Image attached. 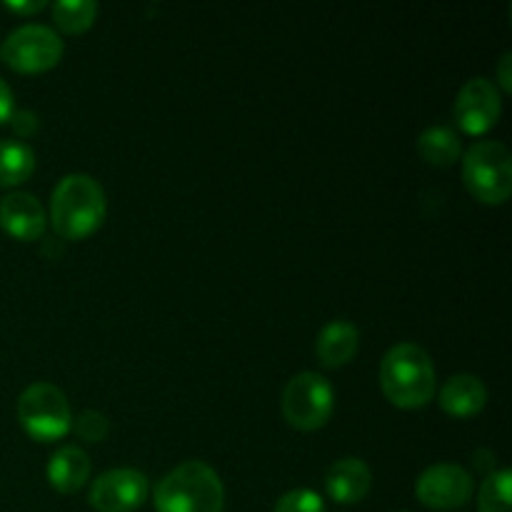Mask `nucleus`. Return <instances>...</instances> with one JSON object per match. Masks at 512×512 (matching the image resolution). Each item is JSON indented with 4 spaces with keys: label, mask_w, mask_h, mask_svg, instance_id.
I'll return each instance as SVG.
<instances>
[{
    "label": "nucleus",
    "mask_w": 512,
    "mask_h": 512,
    "mask_svg": "<svg viewBox=\"0 0 512 512\" xmlns=\"http://www.w3.org/2000/svg\"><path fill=\"white\" fill-rule=\"evenodd\" d=\"M98 18L95 0H58L53 5V20L65 33H85Z\"/></svg>",
    "instance_id": "nucleus-18"
},
{
    "label": "nucleus",
    "mask_w": 512,
    "mask_h": 512,
    "mask_svg": "<svg viewBox=\"0 0 512 512\" xmlns=\"http://www.w3.org/2000/svg\"><path fill=\"white\" fill-rule=\"evenodd\" d=\"M73 430L85 443H100L108 435L110 423L100 410H83V413H78L73 418Z\"/></svg>",
    "instance_id": "nucleus-21"
},
{
    "label": "nucleus",
    "mask_w": 512,
    "mask_h": 512,
    "mask_svg": "<svg viewBox=\"0 0 512 512\" xmlns=\"http://www.w3.org/2000/svg\"><path fill=\"white\" fill-rule=\"evenodd\" d=\"M153 503L158 512H223V480L203 460H185L158 480Z\"/></svg>",
    "instance_id": "nucleus-3"
},
{
    "label": "nucleus",
    "mask_w": 512,
    "mask_h": 512,
    "mask_svg": "<svg viewBox=\"0 0 512 512\" xmlns=\"http://www.w3.org/2000/svg\"><path fill=\"white\" fill-rule=\"evenodd\" d=\"M418 155L433 168H450L463 155V140L448 125H430L418 135Z\"/></svg>",
    "instance_id": "nucleus-16"
},
{
    "label": "nucleus",
    "mask_w": 512,
    "mask_h": 512,
    "mask_svg": "<svg viewBox=\"0 0 512 512\" xmlns=\"http://www.w3.org/2000/svg\"><path fill=\"white\" fill-rule=\"evenodd\" d=\"M475 480L463 465L435 463L420 473L415 495L430 510H455L473 500Z\"/></svg>",
    "instance_id": "nucleus-8"
},
{
    "label": "nucleus",
    "mask_w": 512,
    "mask_h": 512,
    "mask_svg": "<svg viewBox=\"0 0 512 512\" xmlns=\"http://www.w3.org/2000/svg\"><path fill=\"white\" fill-rule=\"evenodd\" d=\"M273 512H328V510H325V500L320 498L315 490L295 488V490H288L285 495H280Z\"/></svg>",
    "instance_id": "nucleus-20"
},
{
    "label": "nucleus",
    "mask_w": 512,
    "mask_h": 512,
    "mask_svg": "<svg viewBox=\"0 0 512 512\" xmlns=\"http://www.w3.org/2000/svg\"><path fill=\"white\" fill-rule=\"evenodd\" d=\"M150 495L148 475L135 468H113L90 485L88 503L98 512H135Z\"/></svg>",
    "instance_id": "nucleus-9"
},
{
    "label": "nucleus",
    "mask_w": 512,
    "mask_h": 512,
    "mask_svg": "<svg viewBox=\"0 0 512 512\" xmlns=\"http://www.w3.org/2000/svg\"><path fill=\"white\" fill-rule=\"evenodd\" d=\"M500 113H503V98H500L498 85L490 78H470L460 88L458 98L453 105V118L463 133L483 135L498 125Z\"/></svg>",
    "instance_id": "nucleus-10"
},
{
    "label": "nucleus",
    "mask_w": 512,
    "mask_h": 512,
    "mask_svg": "<svg viewBox=\"0 0 512 512\" xmlns=\"http://www.w3.org/2000/svg\"><path fill=\"white\" fill-rule=\"evenodd\" d=\"M13 118V90L0 78V125Z\"/></svg>",
    "instance_id": "nucleus-23"
},
{
    "label": "nucleus",
    "mask_w": 512,
    "mask_h": 512,
    "mask_svg": "<svg viewBox=\"0 0 512 512\" xmlns=\"http://www.w3.org/2000/svg\"><path fill=\"white\" fill-rule=\"evenodd\" d=\"M510 488L512 473L508 468L493 470L483 480L478 493V510L480 512H510Z\"/></svg>",
    "instance_id": "nucleus-19"
},
{
    "label": "nucleus",
    "mask_w": 512,
    "mask_h": 512,
    "mask_svg": "<svg viewBox=\"0 0 512 512\" xmlns=\"http://www.w3.org/2000/svg\"><path fill=\"white\" fill-rule=\"evenodd\" d=\"M438 403L450 418H473L488 403V388L473 373H458L445 380L438 393Z\"/></svg>",
    "instance_id": "nucleus-14"
},
{
    "label": "nucleus",
    "mask_w": 512,
    "mask_h": 512,
    "mask_svg": "<svg viewBox=\"0 0 512 512\" xmlns=\"http://www.w3.org/2000/svg\"><path fill=\"white\" fill-rule=\"evenodd\" d=\"M380 388L395 408H425L438 388L435 365L428 350L415 343L393 345L380 363Z\"/></svg>",
    "instance_id": "nucleus-2"
},
{
    "label": "nucleus",
    "mask_w": 512,
    "mask_h": 512,
    "mask_svg": "<svg viewBox=\"0 0 512 512\" xmlns=\"http://www.w3.org/2000/svg\"><path fill=\"white\" fill-rule=\"evenodd\" d=\"M0 228L10 238L30 243V240L43 238L45 228H48V213L33 193L13 190L0 198Z\"/></svg>",
    "instance_id": "nucleus-11"
},
{
    "label": "nucleus",
    "mask_w": 512,
    "mask_h": 512,
    "mask_svg": "<svg viewBox=\"0 0 512 512\" xmlns=\"http://www.w3.org/2000/svg\"><path fill=\"white\" fill-rule=\"evenodd\" d=\"M280 408H283V418L293 428L305 430V433L320 430L335 410V390L320 373L303 370L288 380Z\"/></svg>",
    "instance_id": "nucleus-6"
},
{
    "label": "nucleus",
    "mask_w": 512,
    "mask_h": 512,
    "mask_svg": "<svg viewBox=\"0 0 512 512\" xmlns=\"http://www.w3.org/2000/svg\"><path fill=\"white\" fill-rule=\"evenodd\" d=\"M35 170V153L20 140H0V188L25 183Z\"/></svg>",
    "instance_id": "nucleus-17"
},
{
    "label": "nucleus",
    "mask_w": 512,
    "mask_h": 512,
    "mask_svg": "<svg viewBox=\"0 0 512 512\" xmlns=\"http://www.w3.org/2000/svg\"><path fill=\"white\" fill-rule=\"evenodd\" d=\"M373 488V470L360 458H340L325 473V490L338 505H355Z\"/></svg>",
    "instance_id": "nucleus-12"
},
{
    "label": "nucleus",
    "mask_w": 512,
    "mask_h": 512,
    "mask_svg": "<svg viewBox=\"0 0 512 512\" xmlns=\"http://www.w3.org/2000/svg\"><path fill=\"white\" fill-rule=\"evenodd\" d=\"M108 215L105 190L93 175L68 173L50 193V225L63 240H85L98 233Z\"/></svg>",
    "instance_id": "nucleus-1"
},
{
    "label": "nucleus",
    "mask_w": 512,
    "mask_h": 512,
    "mask_svg": "<svg viewBox=\"0 0 512 512\" xmlns=\"http://www.w3.org/2000/svg\"><path fill=\"white\" fill-rule=\"evenodd\" d=\"M45 5H48L45 0H23V3H20V0H5V8L13 10V13H18V15L40 13Z\"/></svg>",
    "instance_id": "nucleus-22"
},
{
    "label": "nucleus",
    "mask_w": 512,
    "mask_h": 512,
    "mask_svg": "<svg viewBox=\"0 0 512 512\" xmlns=\"http://www.w3.org/2000/svg\"><path fill=\"white\" fill-rule=\"evenodd\" d=\"M463 183L475 200L503 205L512 193V153L500 140H478L463 155Z\"/></svg>",
    "instance_id": "nucleus-4"
},
{
    "label": "nucleus",
    "mask_w": 512,
    "mask_h": 512,
    "mask_svg": "<svg viewBox=\"0 0 512 512\" xmlns=\"http://www.w3.org/2000/svg\"><path fill=\"white\" fill-rule=\"evenodd\" d=\"M360 330L350 320H330L315 338V355L323 368H343L358 355Z\"/></svg>",
    "instance_id": "nucleus-15"
},
{
    "label": "nucleus",
    "mask_w": 512,
    "mask_h": 512,
    "mask_svg": "<svg viewBox=\"0 0 512 512\" xmlns=\"http://www.w3.org/2000/svg\"><path fill=\"white\" fill-rule=\"evenodd\" d=\"M15 413L25 433L38 443H55L73 430V410L68 398L58 385L45 380L28 385L20 393Z\"/></svg>",
    "instance_id": "nucleus-5"
},
{
    "label": "nucleus",
    "mask_w": 512,
    "mask_h": 512,
    "mask_svg": "<svg viewBox=\"0 0 512 512\" xmlns=\"http://www.w3.org/2000/svg\"><path fill=\"white\" fill-rule=\"evenodd\" d=\"M63 38L50 25L23 23L0 43V58L18 73H43L63 58Z\"/></svg>",
    "instance_id": "nucleus-7"
},
{
    "label": "nucleus",
    "mask_w": 512,
    "mask_h": 512,
    "mask_svg": "<svg viewBox=\"0 0 512 512\" xmlns=\"http://www.w3.org/2000/svg\"><path fill=\"white\" fill-rule=\"evenodd\" d=\"M498 80H500V88L505 90V93H512V53H503V58H500L498 63Z\"/></svg>",
    "instance_id": "nucleus-24"
},
{
    "label": "nucleus",
    "mask_w": 512,
    "mask_h": 512,
    "mask_svg": "<svg viewBox=\"0 0 512 512\" xmlns=\"http://www.w3.org/2000/svg\"><path fill=\"white\" fill-rule=\"evenodd\" d=\"M90 470H93L90 455L80 445H63L50 455L45 475L50 488L63 495H75L90 480Z\"/></svg>",
    "instance_id": "nucleus-13"
}]
</instances>
